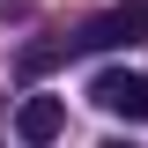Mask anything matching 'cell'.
Wrapping results in <instances>:
<instances>
[{"instance_id":"obj_1","label":"cell","mask_w":148,"mask_h":148,"mask_svg":"<svg viewBox=\"0 0 148 148\" xmlns=\"http://www.w3.org/2000/svg\"><path fill=\"white\" fill-rule=\"evenodd\" d=\"M148 37V8L141 0H126V8H111V15L82 22L74 37H59V45H22V74H45L52 59H74V52H111V45H141Z\"/></svg>"},{"instance_id":"obj_4","label":"cell","mask_w":148,"mask_h":148,"mask_svg":"<svg viewBox=\"0 0 148 148\" xmlns=\"http://www.w3.org/2000/svg\"><path fill=\"white\" fill-rule=\"evenodd\" d=\"M104 148H133V141H104Z\"/></svg>"},{"instance_id":"obj_2","label":"cell","mask_w":148,"mask_h":148,"mask_svg":"<svg viewBox=\"0 0 148 148\" xmlns=\"http://www.w3.org/2000/svg\"><path fill=\"white\" fill-rule=\"evenodd\" d=\"M89 104L111 111V119H126V126H148V74H133V67H104V74L89 82Z\"/></svg>"},{"instance_id":"obj_3","label":"cell","mask_w":148,"mask_h":148,"mask_svg":"<svg viewBox=\"0 0 148 148\" xmlns=\"http://www.w3.org/2000/svg\"><path fill=\"white\" fill-rule=\"evenodd\" d=\"M59 126H67L59 96H22V111H15V133H22L30 148H52V141H59Z\"/></svg>"}]
</instances>
